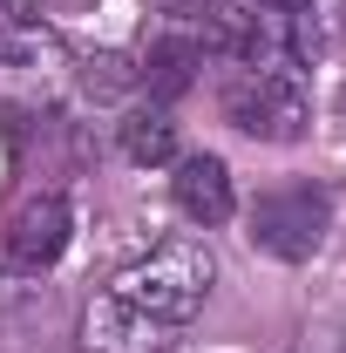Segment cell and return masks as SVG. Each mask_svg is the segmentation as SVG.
Listing matches in <instances>:
<instances>
[{
  "mask_svg": "<svg viewBox=\"0 0 346 353\" xmlns=\"http://www.w3.org/2000/svg\"><path fill=\"white\" fill-rule=\"evenodd\" d=\"M136 68L123 54H102V61H88V95H116V88H130Z\"/></svg>",
  "mask_w": 346,
  "mask_h": 353,
  "instance_id": "cell-9",
  "label": "cell"
},
{
  "mask_svg": "<svg viewBox=\"0 0 346 353\" xmlns=\"http://www.w3.org/2000/svg\"><path fill=\"white\" fill-rule=\"evenodd\" d=\"M333 353H346V340H340V347H333Z\"/></svg>",
  "mask_w": 346,
  "mask_h": 353,
  "instance_id": "cell-12",
  "label": "cell"
},
{
  "mask_svg": "<svg viewBox=\"0 0 346 353\" xmlns=\"http://www.w3.org/2000/svg\"><path fill=\"white\" fill-rule=\"evenodd\" d=\"M278 7H285V14H305V7H312V0H278Z\"/></svg>",
  "mask_w": 346,
  "mask_h": 353,
  "instance_id": "cell-10",
  "label": "cell"
},
{
  "mask_svg": "<svg viewBox=\"0 0 346 353\" xmlns=\"http://www.w3.org/2000/svg\"><path fill=\"white\" fill-rule=\"evenodd\" d=\"M68 197H34V204H21V218L7 224V265H21V272H48V265L68 252Z\"/></svg>",
  "mask_w": 346,
  "mask_h": 353,
  "instance_id": "cell-5",
  "label": "cell"
},
{
  "mask_svg": "<svg viewBox=\"0 0 346 353\" xmlns=\"http://www.w3.org/2000/svg\"><path fill=\"white\" fill-rule=\"evenodd\" d=\"M82 353H170V326L143 319L116 292H95L82 306Z\"/></svg>",
  "mask_w": 346,
  "mask_h": 353,
  "instance_id": "cell-4",
  "label": "cell"
},
{
  "mask_svg": "<svg viewBox=\"0 0 346 353\" xmlns=\"http://www.w3.org/2000/svg\"><path fill=\"white\" fill-rule=\"evenodd\" d=\"M197 68H204L197 34H163V41H150L143 68H136V82H150V95H156V102H176L183 88L197 82Z\"/></svg>",
  "mask_w": 346,
  "mask_h": 353,
  "instance_id": "cell-7",
  "label": "cell"
},
{
  "mask_svg": "<svg viewBox=\"0 0 346 353\" xmlns=\"http://www.w3.org/2000/svg\"><path fill=\"white\" fill-rule=\"evenodd\" d=\"M224 116L258 143H299L305 136V88L292 68H245L224 82Z\"/></svg>",
  "mask_w": 346,
  "mask_h": 353,
  "instance_id": "cell-2",
  "label": "cell"
},
{
  "mask_svg": "<svg viewBox=\"0 0 346 353\" xmlns=\"http://www.w3.org/2000/svg\"><path fill=\"white\" fill-rule=\"evenodd\" d=\"M176 211H183L190 224H224L231 211H238L224 157H183V163H176Z\"/></svg>",
  "mask_w": 346,
  "mask_h": 353,
  "instance_id": "cell-6",
  "label": "cell"
},
{
  "mask_svg": "<svg viewBox=\"0 0 346 353\" xmlns=\"http://www.w3.org/2000/svg\"><path fill=\"white\" fill-rule=\"evenodd\" d=\"M217 265L211 252L197 245V238H163V245H150L143 259H130L116 279H109V292L123 299V306H136L143 319H156V326H183V319H197V306H204V292H211Z\"/></svg>",
  "mask_w": 346,
  "mask_h": 353,
  "instance_id": "cell-1",
  "label": "cell"
},
{
  "mask_svg": "<svg viewBox=\"0 0 346 353\" xmlns=\"http://www.w3.org/2000/svg\"><path fill=\"white\" fill-rule=\"evenodd\" d=\"M123 157L143 163V170L176 163V123L163 116V109H136V116H123Z\"/></svg>",
  "mask_w": 346,
  "mask_h": 353,
  "instance_id": "cell-8",
  "label": "cell"
},
{
  "mask_svg": "<svg viewBox=\"0 0 346 353\" xmlns=\"http://www.w3.org/2000/svg\"><path fill=\"white\" fill-rule=\"evenodd\" d=\"M326 190H312V183H292V190H265L258 204H252V245L258 252H272V259L299 265L312 259L319 245H326Z\"/></svg>",
  "mask_w": 346,
  "mask_h": 353,
  "instance_id": "cell-3",
  "label": "cell"
},
{
  "mask_svg": "<svg viewBox=\"0 0 346 353\" xmlns=\"http://www.w3.org/2000/svg\"><path fill=\"white\" fill-rule=\"evenodd\" d=\"M170 7H204V0H170Z\"/></svg>",
  "mask_w": 346,
  "mask_h": 353,
  "instance_id": "cell-11",
  "label": "cell"
}]
</instances>
